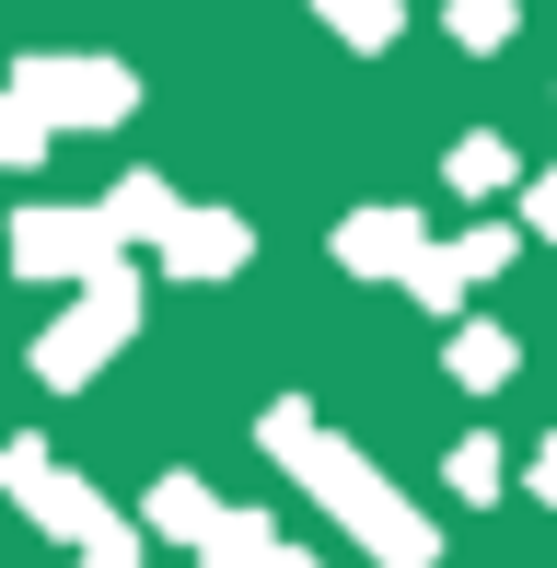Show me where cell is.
<instances>
[{
	"instance_id": "9c48e42d",
	"label": "cell",
	"mask_w": 557,
	"mask_h": 568,
	"mask_svg": "<svg viewBox=\"0 0 557 568\" xmlns=\"http://www.w3.org/2000/svg\"><path fill=\"white\" fill-rule=\"evenodd\" d=\"M512 325H453V383H465V395H499V383H512Z\"/></svg>"
},
{
	"instance_id": "7c38bea8",
	"label": "cell",
	"mask_w": 557,
	"mask_h": 568,
	"mask_svg": "<svg viewBox=\"0 0 557 568\" xmlns=\"http://www.w3.org/2000/svg\"><path fill=\"white\" fill-rule=\"evenodd\" d=\"M325 23H337L348 47H395V0H314Z\"/></svg>"
},
{
	"instance_id": "8992f818",
	"label": "cell",
	"mask_w": 557,
	"mask_h": 568,
	"mask_svg": "<svg viewBox=\"0 0 557 568\" xmlns=\"http://www.w3.org/2000/svg\"><path fill=\"white\" fill-rule=\"evenodd\" d=\"M244 255H256V244H244L233 210H174V232H163V267L174 278H233Z\"/></svg>"
},
{
	"instance_id": "6da1fadb",
	"label": "cell",
	"mask_w": 557,
	"mask_h": 568,
	"mask_svg": "<svg viewBox=\"0 0 557 568\" xmlns=\"http://www.w3.org/2000/svg\"><path fill=\"white\" fill-rule=\"evenodd\" d=\"M256 442L291 464V476L314 487V499L337 510L348 534H372V546H384V568H429V523H418V510L395 499V487L372 476L348 442H325V418H314V406H267V418H256Z\"/></svg>"
},
{
	"instance_id": "e0dca14e",
	"label": "cell",
	"mask_w": 557,
	"mask_h": 568,
	"mask_svg": "<svg viewBox=\"0 0 557 568\" xmlns=\"http://www.w3.org/2000/svg\"><path fill=\"white\" fill-rule=\"evenodd\" d=\"M535 487H546V499H557V429H546V442H535Z\"/></svg>"
},
{
	"instance_id": "2e32d148",
	"label": "cell",
	"mask_w": 557,
	"mask_h": 568,
	"mask_svg": "<svg viewBox=\"0 0 557 568\" xmlns=\"http://www.w3.org/2000/svg\"><path fill=\"white\" fill-rule=\"evenodd\" d=\"M523 232H557V174H535V197H523Z\"/></svg>"
},
{
	"instance_id": "4fadbf2b",
	"label": "cell",
	"mask_w": 557,
	"mask_h": 568,
	"mask_svg": "<svg viewBox=\"0 0 557 568\" xmlns=\"http://www.w3.org/2000/svg\"><path fill=\"white\" fill-rule=\"evenodd\" d=\"M36 151H47V116L23 105V93H0V163L23 174V163H36Z\"/></svg>"
},
{
	"instance_id": "7a4b0ae2",
	"label": "cell",
	"mask_w": 557,
	"mask_h": 568,
	"mask_svg": "<svg viewBox=\"0 0 557 568\" xmlns=\"http://www.w3.org/2000/svg\"><path fill=\"white\" fill-rule=\"evenodd\" d=\"M129 325H140V278H129V267H93V291L70 302L47 337H36V383H59V395H70L93 359H117V348H129Z\"/></svg>"
},
{
	"instance_id": "52a82bcc",
	"label": "cell",
	"mask_w": 557,
	"mask_h": 568,
	"mask_svg": "<svg viewBox=\"0 0 557 568\" xmlns=\"http://www.w3.org/2000/svg\"><path fill=\"white\" fill-rule=\"evenodd\" d=\"M418 221L407 210H361V221H337V267H361V278H418Z\"/></svg>"
},
{
	"instance_id": "9a60e30c",
	"label": "cell",
	"mask_w": 557,
	"mask_h": 568,
	"mask_svg": "<svg viewBox=\"0 0 557 568\" xmlns=\"http://www.w3.org/2000/svg\"><path fill=\"white\" fill-rule=\"evenodd\" d=\"M453 487H465V499H499V442H453Z\"/></svg>"
},
{
	"instance_id": "5bb4252c",
	"label": "cell",
	"mask_w": 557,
	"mask_h": 568,
	"mask_svg": "<svg viewBox=\"0 0 557 568\" xmlns=\"http://www.w3.org/2000/svg\"><path fill=\"white\" fill-rule=\"evenodd\" d=\"M453 36L465 47H512V0H453Z\"/></svg>"
},
{
	"instance_id": "277c9868",
	"label": "cell",
	"mask_w": 557,
	"mask_h": 568,
	"mask_svg": "<svg viewBox=\"0 0 557 568\" xmlns=\"http://www.w3.org/2000/svg\"><path fill=\"white\" fill-rule=\"evenodd\" d=\"M117 210H23L12 221V267L23 278H59V267H105Z\"/></svg>"
},
{
	"instance_id": "30bf717a",
	"label": "cell",
	"mask_w": 557,
	"mask_h": 568,
	"mask_svg": "<svg viewBox=\"0 0 557 568\" xmlns=\"http://www.w3.org/2000/svg\"><path fill=\"white\" fill-rule=\"evenodd\" d=\"M151 523H163V534H198V546H210V534L233 523V510H210V487H186V476H163V487H151Z\"/></svg>"
},
{
	"instance_id": "ba28073f",
	"label": "cell",
	"mask_w": 557,
	"mask_h": 568,
	"mask_svg": "<svg viewBox=\"0 0 557 568\" xmlns=\"http://www.w3.org/2000/svg\"><path fill=\"white\" fill-rule=\"evenodd\" d=\"M499 267H512V232H465V244H429V255H418V278H407V291L453 314V302H465L476 278H499Z\"/></svg>"
},
{
	"instance_id": "8fae6325",
	"label": "cell",
	"mask_w": 557,
	"mask_h": 568,
	"mask_svg": "<svg viewBox=\"0 0 557 568\" xmlns=\"http://www.w3.org/2000/svg\"><path fill=\"white\" fill-rule=\"evenodd\" d=\"M442 186H453V197L512 186V151H499V140H453V151H442Z\"/></svg>"
},
{
	"instance_id": "5b68a950",
	"label": "cell",
	"mask_w": 557,
	"mask_h": 568,
	"mask_svg": "<svg viewBox=\"0 0 557 568\" xmlns=\"http://www.w3.org/2000/svg\"><path fill=\"white\" fill-rule=\"evenodd\" d=\"M0 487H12V499L36 510L47 534H82V546H93V534H117V523H105V499H93V487H70L36 442H12V453H0Z\"/></svg>"
},
{
	"instance_id": "ac0fdd59",
	"label": "cell",
	"mask_w": 557,
	"mask_h": 568,
	"mask_svg": "<svg viewBox=\"0 0 557 568\" xmlns=\"http://www.w3.org/2000/svg\"><path fill=\"white\" fill-rule=\"evenodd\" d=\"M256 568H314V557H302V546H267V557H256Z\"/></svg>"
},
{
	"instance_id": "3957f363",
	"label": "cell",
	"mask_w": 557,
	"mask_h": 568,
	"mask_svg": "<svg viewBox=\"0 0 557 568\" xmlns=\"http://www.w3.org/2000/svg\"><path fill=\"white\" fill-rule=\"evenodd\" d=\"M12 93H23L47 128H117V116L140 105V82H129L117 59H23Z\"/></svg>"
}]
</instances>
